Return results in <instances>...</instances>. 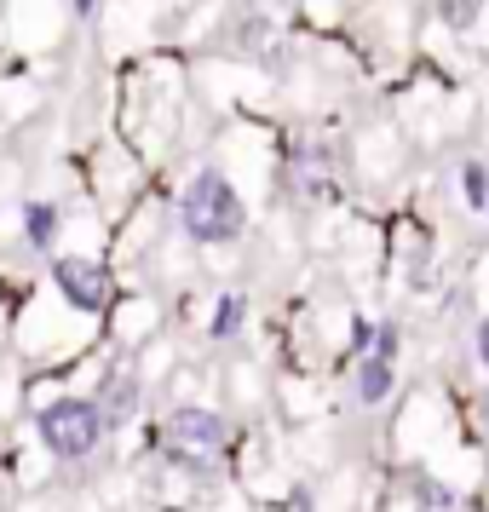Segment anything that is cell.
Here are the masks:
<instances>
[{
	"label": "cell",
	"mask_w": 489,
	"mask_h": 512,
	"mask_svg": "<svg viewBox=\"0 0 489 512\" xmlns=\"http://www.w3.org/2000/svg\"><path fill=\"white\" fill-rule=\"evenodd\" d=\"M179 219H185V231L196 236V242H208V248L236 242V236L248 231V208H242V196L231 190L225 173H196L185 185V196H179Z\"/></svg>",
	"instance_id": "6da1fadb"
},
{
	"label": "cell",
	"mask_w": 489,
	"mask_h": 512,
	"mask_svg": "<svg viewBox=\"0 0 489 512\" xmlns=\"http://www.w3.org/2000/svg\"><path fill=\"white\" fill-rule=\"evenodd\" d=\"M98 438H104V409H98L93 397H58L41 409V443H47L52 455H64V461H81V455H93Z\"/></svg>",
	"instance_id": "7a4b0ae2"
},
{
	"label": "cell",
	"mask_w": 489,
	"mask_h": 512,
	"mask_svg": "<svg viewBox=\"0 0 489 512\" xmlns=\"http://www.w3.org/2000/svg\"><path fill=\"white\" fill-rule=\"evenodd\" d=\"M225 420L213 415V409H173L162 426V449H167V461H179L190 466V472H208L219 455H225Z\"/></svg>",
	"instance_id": "3957f363"
},
{
	"label": "cell",
	"mask_w": 489,
	"mask_h": 512,
	"mask_svg": "<svg viewBox=\"0 0 489 512\" xmlns=\"http://www.w3.org/2000/svg\"><path fill=\"white\" fill-rule=\"evenodd\" d=\"M52 282H58V294L75 311H110V300H116V277L98 259H58L52 265Z\"/></svg>",
	"instance_id": "277c9868"
},
{
	"label": "cell",
	"mask_w": 489,
	"mask_h": 512,
	"mask_svg": "<svg viewBox=\"0 0 489 512\" xmlns=\"http://www.w3.org/2000/svg\"><path fill=\"white\" fill-rule=\"evenodd\" d=\"M98 409H104V426H110V420H127L139 409V380H133V374H116V380L104 386V397H98Z\"/></svg>",
	"instance_id": "5b68a950"
},
{
	"label": "cell",
	"mask_w": 489,
	"mask_h": 512,
	"mask_svg": "<svg viewBox=\"0 0 489 512\" xmlns=\"http://www.w3.org/2000/svg\"><path fill=\"white\" fill-rule=\"evenodd\" d=\"M386 392H392V363H386V357H369L363 374H357V397H363V403H380Z\"/></svg>",
	"instance_id": "8992f818"
},
{
	"label": "cell",
	"mask_w": 489,
	"mask_h": 512,
	"mask_svg": "<svg viewBox=\"0 0 489 512\" xmlns=\"http://www.w3.org/2000/svg\"><path fill=\"white\" fill-rule=\"evenodd\" d=\"M24 231L35 248H47L52 236H58V208H47V202H29L24 208Z\"/></svg>",
	"instance_id": "52a82bcc"
},
{
	"label": "cell",
	"mask_w": 489,
	"mask_h": 512,
	"mask_svg": "<svg viewBox=\"0 0 489 512\" xmlns=\"http://www.w3.org/2000/svg\"><path fill=\"white\" fill-rule=\"evenodd\" d=\"M242 311H248V300H219V317H213V334H236V328H242Z\"/></svg>",
	"instance_id": "ba28073f"
},
{
	"label": "cell",
	"mask_w": 489,
	"mask_h": 512,
	"mask_svg": "<svg viewBox=\"0 0 489 512\" xmlns=\"http://www.w3.org/2000/svg\"><path fill=\"white\" fill-rule=\"evenodd\" d=\"M472 18H478V0H443V24L466 29Z\"/></svg>",
	"instance_id": "9c48e42d"
},
{
	"label": "cell",
	"mask_w": 489,
	"mask_h": 512,
	"mask_svg": "<svg viewBox=\"0 0 489 512\" xmlns=\"http://www.w3.org/2000/svg\"><path fill=\"white\" fill-rule=\"evenodd\" d=\"M466 202H472V208H484L489 202V179H484V167L478 162L466 167Z\"/></svg>",
	"instance_id": "30bf717a"
},
{
	"label": "cell",
	"mask_w": 489,
	"mask_h": 512,
	"mask_svg": "<svg viewBox=\"0 0 489 512\" xmlns=\"http://www.w3.org/2000/svg\"><path fill=\"white\" fill-rule=\"evenodd\" d=\"M478 357L489 363V317H484V328H478Z\"/></svg>",
	"instance_id": "8fae6325"
}]
</instances>
